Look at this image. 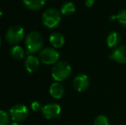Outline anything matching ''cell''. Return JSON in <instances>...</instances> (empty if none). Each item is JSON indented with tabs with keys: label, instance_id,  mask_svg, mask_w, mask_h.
Segmentation results:
<instances>
[{
	"label": "cell",
	"instance_id": "ac0fdd59",
	"mask_svg": "<svg viewBox=\"0 0 126 125\" xmlns=\"http://www.w3.org/2000/svg\"><path fill=\"white\" fill-rule=\"evenodd\" d=\"M94 125H110V123L107 117L104 115H100L94 119Z\"/></svg>",
	"mask_w": 126,
	"mask_h": 125
},
{
	"label": "cell",
	"instance_id": "9c48e42d",
	"mask_svg": "<svg viewBox=\"0 0 126 125\" xmlns=\"http://www.w3.org/2000/svg\"><path fill=\"white\" fill-rule=\"evenodd\" d=\"M111 59L115 62L121 63V64H125L126 63V45H121L114 49L111 55Z\"/></svg>",
	"mask_w": 126,
	"mask_h": 125
},
{
	"label": "cell",
	"instance_id": "2e32d148",
	"mask_svg": "<svg viewBox=\"0 0 126 125\" xmlns=\"http://www.w3.org/2000/svg\"><path fill=\"white\" fill-rule=\"evenodd\" d=\"M10 55L14 59L20 60V59H22L25 57V51L20 45H14L10 49Z\"/></svg>",
	"mask_w": 126,
	"mask_h": 125
},
{
	"label": "cell",
	"instance_id": "5bb4252c",
	"mask_svg": "<svg viewBox=\"0 0 126 125\" xmlns=\"http://www.w3.org/2000/svg\"><path fill=\"white\" fill-rule=\"evenodd\" d=\"M120 42V35L117 32H111L106 37V45L110 48H115Z\"/></svg>",
	"mask_w": 126,
	"mask_h": 125
},
{
	"label": "cell",
	"instance_id": "9a60e30c",
	"mask_svg": "<svg viewBox=\"0 0 126 125\" xmlns=\"http://www.w3.org/2000/svg\"><path fill=\"white\" fill-rule=\"evenodd\" d=\"M76 11V6L73 3L71 2H66L61 6L60 9V13L61 15H66V16H70V15H73Z\"/></svg>",
	"mask_w": 126,
	"mask_h": 125
},
{
	"label": "cell",
	"instance_id": "44dd1931",
	"mask_svg": "<svg viewBox=\"0 0 126 125\" xmlns=\"http://www.w3.org/2000/svg\"><path fill=\"white\" fill-rule=\"evenodd\" d=\"M95 3V0H85V5L87 8H91Z\"/></svg>",
	"mask_w": 126,
	"mask_h": 125
},
{
	"label": "cell",
	"instance_id": "cb8c5ba5",
	"mask_svg": "<svg viewBox=\"0 0 126 125\" xmlns=\"http://www.w3.org/2000/svg\"><path fill=\"white\" fill-rule=\"evenodd\" d=\"M0 45H1V37H0Z\"/></svg>",
	"mask_w": 126,
	"mask_h": 125
},
{
	"label": "cell",
	"instance_id": "7c38bea8",
	"mask_svg": "<svg viewBox=\"0 0 126 125\" xmlns=\"http://www.w3.org/2000/svg\"><path fill=\"white\" fill-rule=\"evenodd\" d=\"M49 41L54 48H60L65 43L63 35L60 33H52L49 37Z\"/></svg>",
	"mask_w": 126,
	"mask_h": 125
},
{
	"label": "cell",
	"instance_id": "52a82bcc",
	"mask_svg": "<svg viewBox=\"0 0 126 125\" xmlns=\"http://www.w3.org/2000/svg\"><path fill=\"white\" fill-rule=\"evenodd\" d=\"M42 115L47 119H53L58 117L61 112V107L56 103H51L44 105L41 110Z\"/></svg>",
	"mask_w": 126,
	"mask_h": 125
},
{
	"label": "cell",
	"instance_id": "5b68a950",
	"mask_svg": "<svg viewBox=\"0 0 126 125\" xmlns=\"http://www.w3.org/2000/svg\"><path fill=\"white\" fill-rule=\"evenodd\" d=\"M59 53L55 48L51 47H46L43 48L40 52L39 54V59L44 64L51 65L55 64L59 60Z\"/></svg>",
	"mask_w": 126,
	"mask_h": 125
},
{
	"label": "cell",
	"instance_id": "7402d4cb",
	"mask_svg": "<svg viewBox=\"0 0 126 125\" xmlns=\"http://www.w3.org/2000/svg\"><path fill=\"white\" fill-rule=\"evenodd\" d=\"M9 125H21L19 123H16V122H14V123H12V124H10Z\"/></svg>",
	"mask_w": 126,
	"mask_h": 125
},
{
	"label": "cell",
	"instance_id": "e0dca14e",
	"mask_svg": "<svg viewBox=\"0 0 126 125\" xmlns=\"http://www.w3.org/2000/svg\"><path fill=\"white\" fill-rule=\"evenodd\" d=\"M116 20L121 26L126 28V9L121 10L116 15L111 17V21Z\"/></svg>",
	"mask_w": 126,
	"mask_h": 125
},
{
	"label": "cell",
	"instance_id": "6da1fadb",
	"mask_svg": "<svg viewBox=\"0 0 126 125\" xmlns=\"http://www.w3.org/2000/svg\"><path fill=\"white\" fill-rule=\"evenodd\" d=\"M44 44V39L41 33L37 31H33L28 33L25 38V45L27 49V53L28 55L40 52L42 50Z\"/></svg>",
	"mask_w": 126,
	"mask_h": 125
},
{
	"label": "cell",
	"instance_id": "ba28073f",
	"mask_svg": "<svg viewBox=\"0 0 126 125\" xmlns=\"http://www.w3.org/2000/svg\"><path fill=\"white\" fill-rule=\"evenodd\" d=\"M89 87V78L85 74H79L75 76L73 80V87L76 91L82 93Z\"/></svg>",
	"mask_w": 126,
	"mask_h": 125
},
{
	"label": "cell",
	"instance_id": "277c9868",
	"mask_svg": "<svg viewBox=\"0 0 126 125\" xmlns=\"http://www.w3.org/2000/svg\"><path fill=\"white\" fill-rule=\"evenodd\" d=\"M25 38V31L21 26L15 25L10 27L5 33V39L7 42L10 45H16L18 43L24 40Z\"/></svg>",
	"mask_w": 126,
	"mask_h": 125
},
{
	"label": "cell",
	"instance_id": "3957f363",
	"mask_svg": "<svg viewBox=\"0 0 126 125\" xmlns=\"http://www.w3.org/2000/svg\"><path fill=\"white\" fill-rule=\"evenodd\" d=\"M42 23L47 28H55L61 22V13L57 9L49 8L42 14Z\"/></svg>",
	"mask_w": 126,
	"mask_h": 125
},
{
	"label": "cell",
	"instance_id": "603a6c76",
	"mask_svg": "<svg viewBox=\"0 0 126 125\" xmlns=\"http://www.w3.org/2000/svg\"><path fill=\"white\" fill-rule=\"evenodd\" d=\"M2 16H3V11H2L1 9H0V19H1Z\"/></svg>",
	"mask_w": 126,
	"mask_h": 125
},
{
	"label": "cell",
	"instance_id": "d6986e66",
	"mask_svg": "<svg viewBox=\"0 0 126 125\" xmlns=\"http://www.w3.org/2000/svg\"><path fill=\"white\" fill-rule=\"evenodd\" d=\"M10 121V115L4 111L0 110V125H8Z\"/></svg>",
	"mask_w": 126,
	"mask_h": 125
},
{
	"label": "cell",
	"instance_id": "30bf717a",
	"mask_svg": "<svg viewBox=\"0 0 126 125\" xmlns=\"http://www.w3.org/2000/svg\"><path fill=\"white\" fill-rule=\"evenodd\" d=\"M25 68L29 73L37 71L40 68V59L34 55H28L25 60Z\"/></svg>",
	"mask_w": 126,
	"mask_h": 125
},
{
	"label": "cell",
	"instance_id": "4fadbf2b",
	"mask_svg": "<svg viewBox=\"0 0 126 125\" xmlns=\"http://www.w3.org/2000/svg\"><path fill=\"white\" fill-rule=\"evenodd\" d=\"M22 2L28 10H39L43 8L46 0H22Z\"/></svg>",
	"mask_w": 126,
	"mask_h": 125
},
{
	"label": "cell",
	"instance_id": "7a4b0ae2",
	"mask_svg": "<svg viewBox=\"0 0 126 125\" xmlns=\"http://www.w3.org/2000/svg\"><path fill=\"white\" fill-rule=\"evenodd\" d=\"M71 74V66L65 61H58L51 69V76L56 82L66 80Z\"/></svg>",
	"mask_w": 126,
	"mask_h": 125
},
{
	"label": "cell",
	"instance_id": "ffe728a7",
	"mask_svg": "<svg viewBox=\"0 0 126 125\" xmlns=\"http://www.w3.org/2000/svg\"><path fill=\"white\" fill-rule=\"evenodd\" d=\"M31 108H32V110H33V111L38 112V111H41V110H42V108H43V106H42L41 104H40V102H38V101H34V102H33V103H32V105H31Z\"/></svg>",
	"mask_w": 126,
	"mask_h": 125
},
{
	"label": "cell",
	"instance_id": "8992f818",
	"mask_svg": "<svg viewBox=\"0 0 126 125\" xmlns=\"http://www.w3.org/2000/svg\"><path fill=\"white\" fill-rule=\"evenodd\" d=\"M10 117L14 122L20 123L27 119L28 116V110L26 105L18 104L15 105L10 109Z\"/></svg>",
	"mask_w": 126,
	"mask_h": 125
},
{
	"label": "cell",
	"instance_id": "8fae6325",
	"mask_svg": "<svg viewBox=\"0 0 126 125\" xmlns=\"http://www.w3.org/2000/svg\"><path fill=\"white\" fill-rule=\"evenodd\" d=\"M49 92H50V94L52 98H56V99H59L64 94V88H63V85L60 84L59 82H54L50 86Z\"/></svg>",
	"mask_w": 126,
	"mask_h": 125
}]
</instances>
